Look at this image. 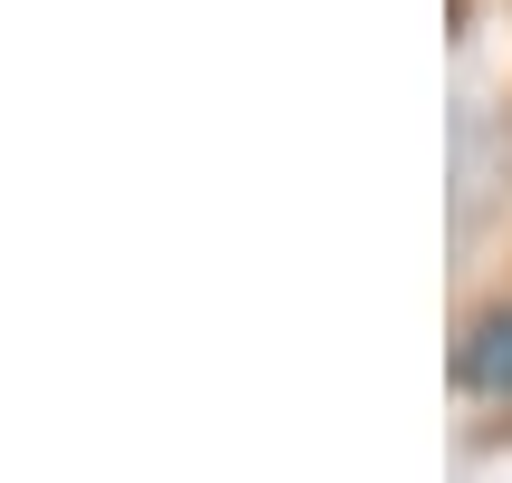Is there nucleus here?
<instances>
[{
  "label": "nucleus",
  "instance_id": "nucleus-1",
  "mask_svg": "<svg viewBox=\"0 0 512 483\" xmlns=\"http://www.w3.org/2000/svg\"><path fill=\"white\" fill-rule=\"evenodd\" d=\"M455 377L474 387V397H503V406H512V310H484L474 329H464Z\"/></svg>",
  "mask_w": 512,
  "mask_h": 483
}]
</instances>
